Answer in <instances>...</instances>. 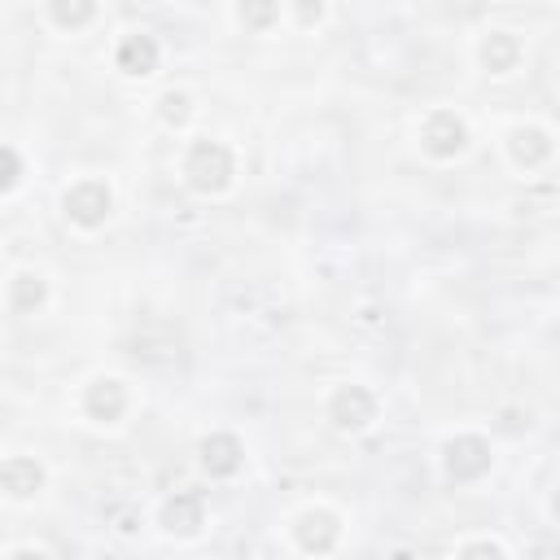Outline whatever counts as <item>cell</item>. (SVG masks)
Instances as JSON below:
<instances>
[{"label": "cell", "mask_w": 560, "mask_h": 560, "mask_svg": "<svg viewBox=\"0 0 560 560\" xmlns=\"http://www.w3.org/2000/svg\"><path fill=\"white\" fill-rule=\"evenodd\" d=\"M179 175H184V184H188L192 192L219 197V192H228V184H232V175H236V158H232V149H228L223 140H192V144L184 149Z\"/></svg>", "instance_id": "6da1fadb"}, {"label": "cell", "mask_w": 560, "mask_h": 560, "mask_svg": "<svg viewBox=\"0 0 560 560\" xmlns=\"http://www.w3.org/2000/svg\"><path fill=\"white\" fill-rule=\"evenodd\" d=\"M158 61H162V48H158V39L144 35V31L127 35V39L114 48V66H118L127 79H149V74L158 70Z\"/></svg>", "instance_id": "8fae6325"}, {"label": "cell", "mask_w": 560, "mask_h": 560, "mask_svg": "<svg viewBox=\"0 0 560 560\" xmlns=\"http://www.w3.org/2000/svg\"><path fill=\"white\" fill-rule=\"evenodd\" d=\"M276 18H280V4H276V0H236V22H241L245 31H254V35L271 31Z\"/></svg>", "instance_id": "2e32d148"}, {"label": "cell", "mask_w": 560, "mask_h": 560, "mask_svg": "<svg viewBox=\"0 0 560 560\" xmlns=\"http://www.w3.org/2000/svg\"><path fill=\"white\" fill-rule=\"evenodd\" d=\"M420 149L433 158V162H451L468 149V122L464 114L455 109H433L424 122H420Z\"/></svg>", "instance_id": "277c9868"}, {"label": "cell", "mask_w": 560, "mask_h": 560, "mask_svg": "<svg viewBox=\"0 0 560 560\" xmlns=\"http://www.w3.org/2000/svg\"><path fill=\"white\" fill-rule=\"evenodd\" d=\"M13 315H35L48 302V280L39 271H13L9 276V293H4Z\"/></svg>", "instance_id": "5bb4252c"}, {"label": "cell", "mask_w": 560, "mask_h": 560, "mask_svg": "<svg viewBox=\"0 0 560 560\" xmlns=\"http://www.w3.org/2000/svg\"><path fill=\"white\" fill-rule=\"evenodd\" d=\"M158 525L171 538H192L206 525V499H201V490H175V494H166L162 508H158Z\"/></svg>", "instance_id": "52a82bcc"}, {"label": "cell", "mask_w": 560, "mask_h": 560, "mask_svg": "<svg viewBox=\"0 0 560 560\" xmlns=\"http://www.w3.org/2000/svg\"><path fill=\"white\" fill-rule=\"evenodd\" d=\"M455 556H508V542H499V538H464V542H455Z\"/></svg>", "instance_id": "d6986e66"}, {"label": "cell", "mask_w": 560, "mask_h": 560, "mask_svg": "<svg viewBox=\"0 0 560 560\" xmlns=\"http://www.w3.org/2000/svg\"><path fill=\"white\" fill-rule=\"evenodd\" d=\"M48 18L61 31H83L96 18V0H48Z\"/></svg>", "instance_id": "9a60e30c"}, {"label": "cell", "mask_w": 560, "mask_h": 560, "mask_svg": "<svg viewBox=\"0 0 560 560\" xmlns=\"http://www.w3.org/2000/svg\"><path fill=\"white\" fill-rule=\"evenodd\" d=\"M61 210H66V219H70L74 228L96 232V228L114 214V192H109L105 179L88 175V179H74V184L61 192Z\"/></svg>", "instance_id": "7a4b0ae2"}, {"label": "cell", "mask_w": 560, "mask_h": 560, "mask_svg": "<svg viewBox=\"0 0 560 560\" xmlns=\"http://www.w3.org/2000/svg\"><path fill=\"white\" fill-rule=\"evenodd\" d=\"M293 18H298V26H319L324 22V0H293Z\"/></svg>", "instance_id": "ffe728a7"}, {"label": "cell", "mask_w": 560, "mask_h": 560, "mask_svg": "<svg viewBox=\"0 0 560 560\" xmlns=\"http://www.w3.org/2000/svg\"><path fill=\"white\" fill-rule=\"evenodd\" d=\"M127 402H131V394H127V385H122L118 376H96V381L83 389V411H88V420H96V424H118V420L127 416Z\"/></svg>", "instance_id": "9c48e42d"}, {"label": "cell", "mask_w": 560, "mask_h": 560, "mask_svg": "<svg viewBox=\"0 0 560 560\" xmlns=\"http://www.w3.org/2000/svg\"><path fill=\"white\" fill-rule=\"evenodd\" d=\"M551 521H556V525H560V490H556V494H551Z\"/></svg>", "instance_id": "44dd1931"}, {"label": "cell", "mask_w": 560, "mask_h": 560, "mask_svg": "<svg viewBox=\"0 0 560 560\" xmlns=\"http://www.w3.org/2000/svg\"><path fill=\"white\" fill-rule=\"evenodd\" d=\"M293 542H298V551H306V556H328V551L341 542V516H337L332 508H324V503L298 512V521H293Z\"/></svg>", "instance_id": "5b68a950"}, {"label": "cell", "mask_w": 560, "mask_h": 560, "mask_svg": "<svg viewBox=\"0 0 560 560\" xmlns=\"http://www.w3.org/2000/svg\"><path fill=\"white\" fill-rule=\"evenodd\" d=\"M494 464V451L481 433H455L442 442V472L455 481V486H468V481H481Z\"/></svg>", "instance_id": "3957f363"}, {"label": "cell", "mask_w": 560, "mask_h": 560, "mask_svg": "<svg viewBox=\"0 0 560 560\" xmlns=\"http://www.w3.org/2000/svg\"><path fill=\"white\" fill-rule=\"evenodd\" d=\"M197 459H201V468H206L210 477H236V472H241V464H245V446H241V438H236V433L214 429V433H206V438H201Z\"/></svg>", "instance_id": "30bf717a"}, {"label": "cell", "mask_w": 560, "mask_h": 560, "mask_svg": "<svg viewBox=\"0 0 560 560\" xmlns=\"http://www.w3.org/2000/svg\"><path fill=\"white\" fill-rule=\"evenodd\" d=\"M0 158H4V179H0V192L9 197V192H18V184H22V153H18L13 144H4V149H0Z\"/></svg>", "instance_id": "ac0fdd59"}, {"label": "cell", "mask_w": 560, "mask_h": 560, "mask_svg": "<svg viewBox=\"0 0 560 560\" xmlns=\"http://www.w3.org/2000/svg\"><path fill=\"white\" fill-rule=\"evenodd\" d=\"M44 481H48V472H44V464L35 459V455H9L4 459V468H0V486H4V494L9 499H35L39 490H44Z\"/></svg>", "instance_id": "7c38bea8"}, {"label": "cell", "mask_w": 560, "mask_h": 560, "mask_svg": "<svg viewBox=\"0 0 560 560\" xmlns=\"http://www.w3.org/2000/svg\"><path fill=\"white\" fill-rule=\"evenodd\" d=\"M158 118H162L166 127H184V122L192 118V96L179 92V88H166V92L158 96Z\"/></svg>", "instance_id": "e0dca14e"}, {"label": "cell", "mask_w": 560, "mask_h": 560, "mask_svg": "<svg viewBox=\"0 0 560 560\" xmlns=\"http://www.w3.org/2000/svg\"><path fill=\"white\" fill-rule=\"evenodd\" d=\"M551 153H556V140H551L547 127H538V122H516V127L508 131V158H512V166L538 171Z\"/></svg>", "instance_id": "ba28073f"}, {"label": "cell", "mask_w": 560, "mask_h": 560, "mask_svg": "<svg viewBox=\"0 0 560 560\" xmlns=\"http://www.w3.org/2000/svg\"><path fill=\"white\" fill-rule=\"evenodd\" d=\"M328 420L341 433H363L376 420V394L368 385H337L328 398Z\"/></svg>", "instance_id": "8992f818"}, {"label": "cell", "mask_w": 560, "mask_h": 560, "mask_svg": "<svg viewBox=\"0 0 560 560\" xmlns=\"http://www.w3.org/2000/svg\"><path fill=\"white\" fill-rule=\"evenodd\" d=\"M477 57H481V66H486L490 74H512V70L521 66V57H525V44H521V35H512V31H490V35L481 39Z\"/></svg>", "instance_id": "4fadbf2b"}]
</instances>
